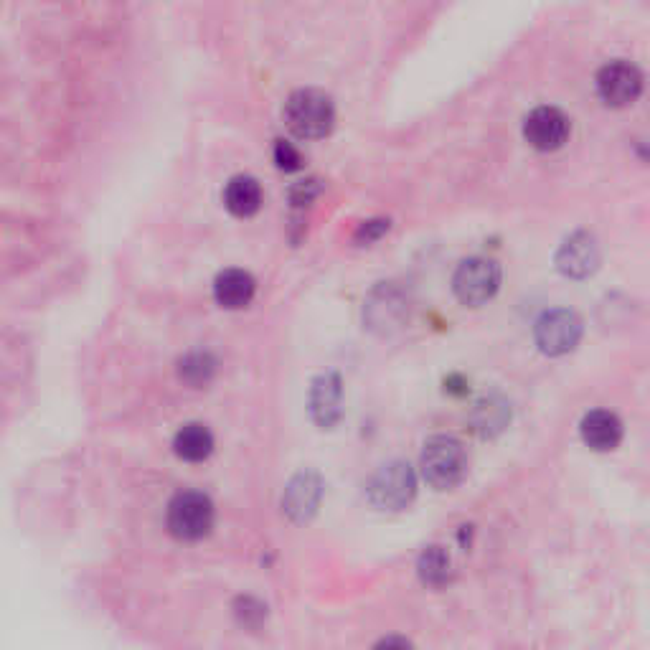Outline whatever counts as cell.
Returning a JSON list of instances; mask_svg holds the SVG:
<instances>
[{"label":"cell","mask_w":650,"mask_h":650,"mask_svg":"<svg viewBox=\"0 0 650 650\" xmlns=\"http://www.w3.org/2000/svg\"><path fill=\"white\" fill-rule=\"evenodd\" d=\"M285 122L303 140H320L336 127V105L320 89H298L285 102Z\"/></svg>","instance_id":"cell-1"},{"label":"cell","mask_w":650,"mask_h":650,"mask_svg":"<svg viewBox=\"0 0 650 650\" xmlns=\"http://www.w3.org/2000/svg\"><path fill=\"white\" fill-rule=\"evenodd\" d=\"M419 468H422V478L435 491H452L468 475V452L455 437L435 435L425 442Z\"/></svg>","instance_id":"cell-2"},{"label":"cell","mask_w":650,"mask_h":650,"mask_svg":"<svg viewBox=\"0 0 650 650\" xmlns=\"http://www.w3.org/2000/svg\"><path fill=\"white\" fill-rule=\"evenodd\" d=\"M417 496V475L404 460L381 465L366 483V498L379 511H402Z\"/></svg>","instance_id":"cell-3"},{"label":"cell","mask_w":650,"mask_h":650,"mask_svg":"<svg viewBox=\"0 0 650 650\" xmlns=\"http://www.w3.org/2000/svg\"><path fill=\"white\" fill-rule=\"evenodd\" d=\"M214 503L199 491H183L168 503V531L181 541H199L214 529Z\"/></svg>","instance_id":"cell-4"},{"label":"cell","mask_w":650,"mask_h":650,"mask_svg":"<svg viewBox=\"0 0 650 650\" xmlns=\"http://www.w3.org/2000/svg\"><path fill=\"white\" fill-rule=\"evenodd\" d=\"M498 287H501V267L493 259L485 257H470L458 267L455 277H452V290L455 298L463 305L478 308L488 300L496 298Z\"/></svg>","instance_id":"cell-5"},{"label":"cell","mask_w":650,"mask_h":650,"mask_svg":"<svg viewBox=\"0 0 650 650\" xmlns=\"http://www.w3.org/2000/svg\"><path fill=\"white\" fill-rule=\"evenodd\" d=\"M584 323L574 310H546L534 325L536 346L544 356H564L582 341Z\"/></svg>","instance_id":"cell-6"},{"label":"cell","mask_w":650,"mask_h":650,"mask_svg":"<svg viewBox=\"0 0 650 650\" xmlns=\"http://www.w3.org/2000/svg\"><path fill=\"white\" fill-rule=\"evenodd\" d=\"M643 92V74L630 61H610L597 74V94L607 107H628Z\"/></svg>","instance_id":"cell-7"},{"label":"cell","mask_w":650,"mask_h":650,"mask_svg":"<svg viewBox=\"0 0 650 650\" xmlns=\"http://www.w3.org/2000/svg\"><path fill=\"white\" fill-rule=\"evenodd\" d=\"M572 125L557 107H536L524 120V138L539 153H554L569 140Z\"/></svg>","instance_id":"cell-8"},{"label":"cell","mask_w":650,"mask_h":650,"mask_svg":"<svg viewBox=\"0 0 650 650\" xmlns=\"http://www.w3.org/2000/svg\"><path fill=\"white\" fill-rule=\"evenodd\" d=\"M600 267V244L590 232H574L564 239L557 252V270L572 280H584L595 275Z\"/></svg>","instance_id":"cell-9"},{"label":"cell","mask_w":650,"mask_h":650,"mask_svg":"<svg viewBox=\"0 0 650 650\" xmlns=\"http://www.w3.org/2000/svg\"><path fill=\"white\" fill-rule=\"evenodd\" d=\"M310 414L320 430H333L343 417V381L338 374H323L310 389Z\"/></svg>","instance_id":"cell-10"},{"label":"cell","mask_w":650,"mask_h":650,"mask_svg":"<svg viewBox=\"0 0 650 650\" xmlns=\"http://www.w3.org/2000/svg\"><path fill=\"white\" fill-rule=\"evenodd\" d=\"M320 498H323V480H320L318 473H300L292 478V483L287 485L285 498H282V511L298 521V524H305L315 516L320 506Z\"/></svg>","instance_id":"cell-11"},{"label":"cell","mask_w":650,"mask_h":650,"mask_svg":"<svg viewBox=\"0 0 650 650\" xmlns=\"http://www.w3.org/2000/svg\"><path fill=\"white\" fill-rule=\"evenodd\" d=\"M582 442L595 452H612L623 442V422L610 409H592L579 425Z\"/></svg>","instance_id":"cell-12"},{"label":"cell","mask_w":650,"mask_h":650,"mask_svg":"<svg viewBox=\"0 0 650 650\" xmlns=\"http://www.w3.org/2000/svg\"><path fill=\"white\" fill-rule=\"evenodd\" d=\"M254 292H257V282L244 270H226L214 282L216 303L226 310L247 308L252 303Z\"/></svg>","instance_id":"cell-13"},{"label":"cell","mask_w":650,"mask_h":650,"mask_svg":"<svg viewBox=\"0 0 650 650\" xmlns=\"http://www.w3.org/2000/svg\"><path fill=\"white\" fill-rule=\"evenodd\" d=\"M173 452L186 463H204L214 452V435L206 425L191 422V425L181 427L173 437Z\"/></svg>","instance_id":"cell-14"},{"label":"cell","mask_w":650,"mask_h":650,"mask_svg":"<svg viewBox=\"0 0 650 650\" xmlns=\"http://www.w3.org/2000/svg\"><path fill=\"white\" fill-rule=\"evenodd\" d=\"M224 206L229 214L239 216V219H249L262 206V188H259L257 178L252 176H237L226 183L224 188Z\"/></svg>","instance_id":"cell-15"},{"label":"cell","mask_w":650,"mask_h":650,"mask_svg":"<svg viewBox=\"0 0 650 650\" xmlns=\"http://www.w3.org/2000/svg\"><path fill=\"white\" fill-rule=\"evenodd\" d=\"M417 574L427 587H445L452 579L450 554H447L442 546H427V549L419 554Z\"/></svg>","instance_id":"cell-16"},{"label":"cell","mask_w":650,"mask_h":650,"mask_svg":"<svg viewBox=\"0 0 650 650\" xmlns=\"http://www.w3.org/2000/svg\"><path fill=\"white\" fill-rule=\"evenodd\" d=\"M508 419H511V412H508V404L503 399L485 397L475 407L473 425L483 437H493L508 425Z\"/></svg>","instance_id":"cell-17"},{"label":"cell","mask_w":650,"mask_h":650,"mask_svg":"<svg viewBox=\"0 0 650 650\" xmlns=\"http://www.w3.org/2000/svg\"><path fill=\"white\" fill-rule=\"evenodd\" d=\"M181 379L188 381L191 386H204L214 379L216 361L211 353H188L181 361Z\"/></svg>","instance_id":"cell-18"},{"label":"cell","mask_w":650,"mask_h":650,"mask_svg":"<svg viewBox=\"0 0 650 650\" xmlns=\"http://www.w3.org/2000/svg\"><path fill=\"white\" fill-rule=\"evenodd\" d=\"M275 163L280 171L285 173H295L303 168V155H300V150L295 148L292 143H287V140H277L275 143Z\"/></svg>","instance_id":"cell-19"},{"label":"cell","mask_w":650,"mask_h":650,"mask_svg":"<svg viewBox=\"0 0 650 650\" xmlns=\"http://www.w3.org/2000/svg\"><path fill=\"white\" fill-rule=\"evenodd\" d=\"M323 186H320L318 178H308V181H300L290 188V201L292 206H310L320 196Z\"/></svg>","instance_id":"cell-20"},{"label":"cell","mask_w":650,"mask_h":650,"mask_svg":"<svg viewBox=\"0 0 650 650\" xmlns=\"http://www.w3.org/2000/svg\"><path fill=\"white\" fill-rule=\"evenodd\" d=\"M389 232V219H371V221H364V224L356 229V242L359 244H371L376 242V239H381L384 234Z\"/></svg>","instance_id":"cell-21"},{"label":"cell","mask_w":650,"mask_h":650,"mask_svg":"<svg viewBox=\"0 0 650 650\" xmlns=\"http://www.w3.org/2000/svg\"><path fill=\"white\" fill-rule=\"evenodd\" d=\"M379 645H409V640H399V638H384Z\"/></svg>","instance_id":"cell-22"}]
</instances>
